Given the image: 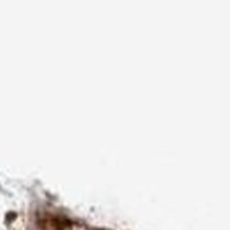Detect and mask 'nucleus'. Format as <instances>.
Segmentation results:
<instances>
[{
  "mask_svg": "<svg viewBox=\"0 0 230 230\" xmlns=\"http://www.w3.org/2000/svg\"><path fill=\"white\" fill-rule=\"evenodd\" d=\"M14 217H16V215H14V213H9V215H7V222H10V220H13V219H14Z\"/></svg>",
  "mask_w": 230,
  "mask_h": 230,
  "instance_id": "nucleus-1",
  "label": "nucleus"
}]
</instances>
